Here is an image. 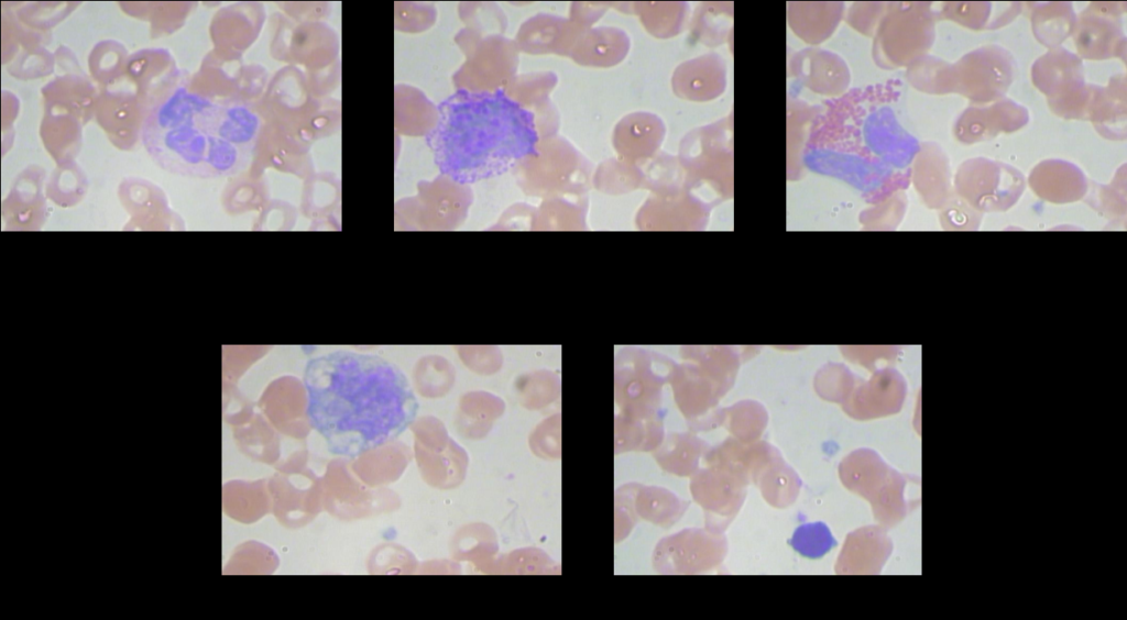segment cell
I'll return each instance as SVG.
<instances>
[{
  "label": "cell",
  "instance_id": "277c9868",
  "mask_svg": "<svg viewBox=\"0 0 1127 620\" xmlns=\"http://www.w3.org/2000/svg\"><path fill=\"white\" fill-rule=\"evenodd\" d=\"M840 475L847 488L871 501L882 523L893 525L908 512L906 476L887 466L873 451L854 452L840 466Z\"/></svg>",
  "mask_w": 1127,
  "mask_h": 620
},
{
  "label": "cell",
  "instance_id": "6da1fadb",
  "mask_svg": "<svg viewBox=\"0 0 1127 620\" xmlns=\"http://www.w3.org/2000/svg\"><path fill=\"white\" fill-rule=\"evenodd\" d=\"M303 383L311 428L331 454L344 458L396 440L419 408L402 369L375 354L337 350L313 357Z\"/></svg>",
  "mask_w": 1127,
  "mask_h": 620
},
{
  "label": "cell",
  "instance_id": "2e32d148",
  "mask_svg": "<svg viewBox=\"0 0 1127 620\" xmlns=\"http://www.w3.org/2000/svg\"><path fill=\"white\" fill-rule=\"evenodd\" d=\"M701 446L692 441H668L655 453L658 464L676 475L691 474L698 465Z\"/></svg>",
  "mask_w": 1127,
  "mask_h": 620
},
{
  "label": "cell",
  "instance_id": "5b68a950",
  "mask_svg": "<svg viewBox=\"0 0 1127 620\" xmlns=\"http://www.w3.org/2000/svg\"><path fill=\"white\" fill-rule=\"evenodd\" d=\"M1032 80L1047 95L1055 114L1063 118H1085L1090 99V85L1084 82L1081 59L1057 47L1041 56L1032 66Z\"/></svg>",
  "mask_w": 1127,
  "mask_h": 620
},
{
  "label": "cell",
  "instance_id": "5bb4252c",
  "mask_svg": "<svg viewBox=\"0 0 1127 620\" xmlns=\"http://www.w3.org/2000/svg\"><path fill=\"white\" fill-rule=\"evenodd\" d=\"M915 182L920 190L927 186H942L945 190L950 184V163L944 151L934 142L920 144L913 158Z\"/></svg>",
  "mask_w": 1127,
  "mask_h": 620
},
{
  "label": "cell",
  "instance_id": "8992f818",
  "mask_svg": "<svg viewBox=\"0 0 1127 620\" xmlns=\"http://www.w3.org/2000/svg\"><path fill=\"white\" fill-rule=\"evenodd\" d=\"M952 70L953 92L987 104L1004 98L1014 79L1015 63L1006 49L988 45L965 54Z\"/></svg>",
  "mask_w": 1127,
  "mask_h": 620
},
{
  "label": "cell",
  "instance_id": "52a82bcc",
  "mask_svg": "<svg viewBox=\"0 0 1127 620\" xmlns=\"http://www.w3.org/2000/svg\"><path fill=\"white\" fill-rule=\"evenodd\" d=\"M1024 175L1015 167L985 157L963 162L955 174V188L976 207H1005L1024 190Z\"/></svg>",
  "mask_w": 1127,
  "mask_h": 620
},
{
  "label": "cell",
  "instance_id": "9c48e42d",
  "mask_svg": "<svg viewBox=\"0 0 1127 620\" xmlns=\"http://www.w3.org/2000/svg\"><path fill=\"white\" fill-rule=\"evenodd\" d=\"M1029 121L1028 110L1007 98L986 106L966 108L954 124V134L963 143L972 144L992 139L1000 132L1019 130Z\"/></svg>",
  "mask_w": 1127,
  "mask_h": 620
},
{
  "label": "cell",
  "instance_id": "8fae6325",
  "mask_svg": "<svg viewBox=\"0 0 1127 620\" xmlns=\"http://www.w3.org/2000/svg\"><path fill=\"white\" fill-rule=\"evenodd\" d=\"M1112 79L1107 87L1090 85V100L1086 117L1097 131L1107 139L1126 137V82L1125 75Z\"/></svg>",
  "mask_w": 1127,
  "mask_h": 620
},
{
  "label": "cell",
  "instance_id": "7c38bea8",
  "mask_svg": "<svg viewBox=\"0 0 1127 620\" xmlns=\"http://www.w3.org/2000/svg\"><path fill=\"white\" fill-rule=\"evenodd\" d=\"M628 489L635 503L630 498L628 494L624 490L625 496L633 502L627 503L625 501V530L628 532V522L634 521L633 512L638 513L642 518L660 524L670 525L683 513L686 508L685 502L680 501L674 494L666 489L658 487H637L634 485L635 496L632 492L630 485ZM622 499V498H621Z\"/></svg>",
  "mask_w": 1127,
  "mask_h": 620
},
{
  "label": "cell",
  "instance_id": "9a60e30c",
  "mask_svg": "<svg viewBox=\"0 0 1127 620\" xmlns=\"http://www.w3.org/2000/svg\"><path fill=\"white\" fill-rule=\"evenodd\" d=\"M910 82L921 91L930 93L953 92L952 65L930 56H921L911 63Z\"/></svg>",
  "mask_w": 1127,
  "mask_h": 620
},
{
  "label": "cell",
  "instance_id": "4fadbf2b",
  "mask_svg": "<svg viewBox=\"0 0 1127 620\" xmlns=\"http://www.w3.org/2000/svg\"><path fill=\"white\" fill-rule=\"evenodd\" d=\"M1032 11V30L1038 41L1049 47H1057L1075 26V14L1071 3L1036 4Z\"/></svg>",
  "mask_w": 1127,
  "mask_h": 620
},
{
  "label": "cell",
  "instance_id": "ba28073f",
  "mask_svg": "<svg viewBox=\"0 0 1127 620\" xmlns=\"http://www.w3.org/2000/svg\"><path fill=\"white\" fill-rule=\"evenodd\" d=\"M1121 29L1119 5L1091 3L1081 12L1073 30L1079 53L1088 59L1125 56Z\"/></svg>",
  "mask_w": 1127,
  "mask_h": 620
},
{
  "label": "cell",
  "instance_id": "7a4b0ae2",
  "mask_svg": "<svg viewBox=\"0 0 1127 620\" xmlns=\"http://www.w3.org/2000/svg\"><path fill=\"white\" fill-rule=\"evenodd\" d=\"M260 129L259 115L245 103L215 101L178 87L149 111L141 140L161 168L218 178L248 167Z\"/></svg>",
  "mask_w": 1127,
  "mask_h": 620
},
{
  "label": "cell",
  "instance_id": "30bf717a",
  "mask_svg": "<svg viewBox=\"0 0 1127 620\" xmlns=\"http://www.w3.org/2000/svg\"><path fill=\"white\" fill-rule=\"evenodd\" d=\"M747 477L736 469L713 467L699 473L691 483L694 499L707 513L726 516L736 512L744 496Z\"/></svg>",
  "mask_w": 1127,
  "mask_h": 620
},
{
  "label": "cell",
  "instance_id": "e0dca14e",
  "mask_svg": "<svg viewBox=\"0 0 1127 620\" xmlns=\"http://www.w3.org/2000/svg\"><path fill=\"white\" fill-rule=\"evenodd\" d=\"M992 7L993 4L989 2L945 3L943 5V12L945 13V18L952 19L953 21L973 30H981L985 26L987 27V19Z\"/></svg>",
  "mask_w": 1127,
  "mask_h": 620
},
{
  "label": "cell",
  "instance_id": "3957f363",
  "mask_svg": "<svg viewBox=\"0 0 1127 620\" xmlns=\"http://www.w3.org/2000/svg\"><path fill=\"white\" fill-rule=\"evenodd\" d=\"M425 141L440 173L459 184L496 176L536 154L533 114L502 90L459 89L437 107Z\"/></svg>",
  "mask_w": 1127,
  "mask_h": 620
}]
</instances>
